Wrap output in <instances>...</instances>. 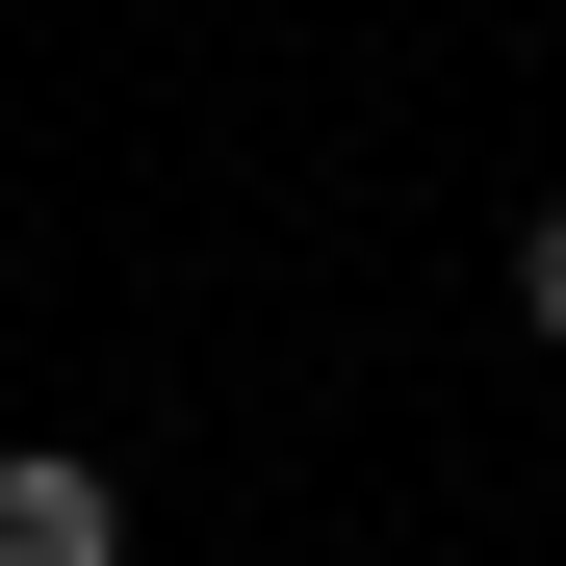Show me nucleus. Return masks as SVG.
<instances>
[{"label":"nucleus","mask_w":566,"mask_h":566,"mask_svg":"<svg viewBox=\"0 0 566 566\" xmlns=\"http://www.w3.org/2000/svg\"><path fill=\"white\" fill-rule=\"evenodd\" d=\"M0 566H129V490L77 438H27V463H0Z\"/></svg>","instance_id":"obj_1"},{"label":"nucleus","mask_w":566,"mask_h":566,"mask_svg":"<svg viewBox=\"0 0 566 566\" xmlns=\"http://www.w3.org/2000/svg\"><path fill=\"white\" fill-rule=\"evenodd\" d=\"M515 335H541V360H566V207H541V232H515Z\"/></svg>","instance_id":"obj_2"}]
</instances>
